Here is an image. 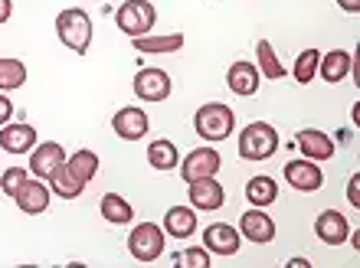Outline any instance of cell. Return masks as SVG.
<instances>
[{
	"label": "cell",
	"instance_id": "6da1fadb",
	"mask_svg": "<svg viewBox=\"0 0 360 268\" xmlns=\"http://www.w3.org/2000/svg\"><path fill=\"white\" fill-rule=\"evenodd\" d=\"M193 131H197L200 141L207 144H219L233 138L236 131V112L226 105V102H207V105L197 108L193 115Z\"/></svg>",
	"mask_w": 360,
	"mask_h": 268
},
{
	"label": "cell",
	"instance_id": "7a4b0ae2",
	"mask_svg": "<svg viewBox=\"0 0 360 268\" xmlns=\"http://www.w3.org/2000/svg\"><path fill=\"white\" fill-rule=\"evenodd\" d=\"M56 36H59V43H63L66 49H72V53H79V56H86L89 46H92V36H95L92 17H89L86 10H79V7L59 10Z\"/></svg>",
	"mask_w": 360,
	"mask_h": 268
},
{
	"label": "cell",
	"instance_id": "3957f363",
	"mask_svg": "<svg viewBox=\"0 0 360 268\" xmlns=\"http://www.w3.org/2000/svg\"><path fill=\"white\" fill-rule=\"evenodd\" d=\"M278 131L269 121H252L239 131V157L243 161H269L278 151Z\"/></svg>",
	"mask_w": 360,
	"mask_h": 268
},
{
	"label": "cell",
	"instance_id": "277c9868",
	"mask_svg": "<svg viewBox=\"0 0 360 268\" xmlns=\"http://www.w3.org/2000/svg\"><path fill=\"white\" fill-rule=\"evenodd\" d=\"M164 246H167V232L158 222H138L128 232V252L134 262H158L164 255Z\"/></svg>",
	"mask_w": 360,
	"mask_h": 268
},
{
	"label": "cell",
	"instance_id": "5b68a950",
	"mask_svg": "<svg viewBox=\"0 0 360 268\" xmlns=\"http://www.w3.org/2000/svg\"><path fill=\"white\" fill-rule=\"evenodd\" d=\"M115 23L124 36H144L158 23V10H154L151 0H124L122 7L115 10Z\"/></svg>",
	"mask_w": 360,
	"mask_h": 268
},
{
	"label": "cell",
	"instance_id": "8992f818",
	"mask_svg": "<svg viewBox=\"0 0 360 268\" xmlns=\"http://www.w3.org/2000/svg\"><path fill=\"white\" fill-rule=\"evenodd\" d=\"M134 95L141 98V102H167L174 92V82L171 76L158 66H144L138 69V76H134Z\"/></svg>",
	"mask_w": 360,
	"mask_h": 268
},
{
	"label": "cell",
	"instance_id": "52a82bcc",
	"mask_svg": "<svg viewBox=\"0 0 360 268\" xmlns=\"http://www.w3.org/2000/svg\"><path fill=\"white\" fill-rule=\"evenodd\" d=\"M219 167H223V157H219L217 147H197V151H190L187 157L177 163L184 183L203 180V177H217Z\"/></svg>",
	"mask_w": 360,
	"mask_h": 268
},
{
	"label": "cell",
	"instance_id": "ba28073f",
	"mask_svg": "<svg viewBox=\"0 0 360 268\" xmlns=\"http://www.w3.org/2000/svg\"><path fill=\"white\" fill-rule=\"evenodd\" d=\"M112 131L122 138V141H141L151 131V118L148 112L138 105H124L112 115Z\"/></svg>",
	"mask_w": 360,
	"mask_h": 268
},
{
	"label": "cell",
	"instance_id": "9c48e42d",
	"mask_svg": "<svg viewBox=\"0 0 360 268\" xmlns=\"http://www.w3.org/2000/svg\"><path fill=\"white\" fill-rule=\"evenodd\" d=\"M187 196L197 213H217L226 203V190H223V183L217 177H203V180L187 183Z\"/></svg>",
	"mask_w": 360,
	"mask_h": 268
},
{
	"label": "cell",
	"instance_id": "30bf717a",
	"mask_svg": "<svg viewBox=\"0 0 360 268\" xmlns=\"http://www.w3.org/2000/svg\"><path fill=\"white\" fill-rule=\"evenodd\" d=\"M285 173V180L292 183V190L298 193H318L324 187V173L321 167L314 161H308V157H298V161H288L282 167Z\"/></svg>",
	"mask_w": 360,
	"mask_h": 268
},
{
	"label": "cell",
	"instance_id": "8fae6325",
	"mask_svg": "<svg viewBox=\"0 0 360 268\" xmlns=\"http://www.w3.org/2000/svg\"><path fill=\"white\" fill-rule=\"evenodd\" d=\"M49 200H53V190H49V183L39 180V177L27 180L13 193V203H17V210L23 213V216H43V213L49 210Z\"/></svg>",
	"mask_w": 360,
	"mask_h": 268
},
{
	"label": "cell",
	"instance_id": "7c38bea8",
	"mask_svg": "<svg viewBox=\"0 0 360 268\" xmlns=\"http://www.w3.org/2000/svg\"><path fill=\"white\" fill-rule=\"evenodd\" d=\"M239 236L246 242H256V246H269L275 239V220L262 206H252L239 216Z\"/></svg>",
	"mask_w": 360,
	"mask_h": 268
},
{
	"label": "cell",
	"instance_id": "4fadbf2b",
	"mask_svg": "<svg viewBox=\"0 0 360 268\" xmlns=\"http://www.w3.org/2000/svg\"><path fill=\"white\" fill-rule=\"evenodd\" d=\"M239 246H243V236H239L236 226H229V222H213L203 229V249L210 255H236Z\"/></svg>",
	"mask_w": 360,
	"mask_h": 268
},
{
	"label": "cell",
	"instance_id": "5bb4252c",
	"mask_svg": "<svg viewBox=\"0 0 360 268\" xmlns=\"http://www.w3.org/2000/svg\"><path fill=\"white\" fill-rule=\"evenodd\" d=\"M295 144H298V151H302L308 161H314V163L331 161L334 151H338V144H334L331 134L318 131V128H302V131L295 134Z\"/></svg>",
	"mask_w": 360,
	"mask_h": 268
},
{
	"label": "cell",
	"instance_id": "9a60e30c",
	"mask_svg": "<svg viewBox=\"0 0 360 268\" xmlns=\"http://www.w3.org/2000/svg\"><path fill=\"white\" fill-rule=\"evenodd\" d=\"M66 163V147L56 141H37V147L30 151V173L33 177H39V180H46L49 173L56 170V167H63Z\"/></svg>",
	"mask_w": 360,
	"mask_h": 268
},
{
	"label": "cell",
	"instance_id": "2e32d148",
	"mask_svg": "<svg viewBox=\"0 0 360 268\" xmlns=\"http://www.w3.org/2000/svg\"><path fill=\"white\" fill-rule=\"evenodd\" d=\"M314 236H318L324 246H344L347 236H351V222H347L344 213L324 210V213H318V220H314Z\"/></svg>",
	"mask_w": 360,
	"mask_h": 268
},
{
	"label": "cell",
	"instance_id": "e0dca14e",
	"mask_svg": "<svg viewBox=\"0 0 360 268\" xmlns=\"http://www.w3.org/2000/svg\"><path fill=\"white\" fill-rule=\"evenodd\" d=\"M37 128L27 125V121H7V125L0 128V147L7 154H30L37 147Z\"/></svg>",
	"mask_w": 360,
	"mask_h": 268
},
{
	"label": "cell",
	"instance_id": "ac0fdd59",
	"mask_svg": "<svg viewBox=\"0 0 360 268\" xmlns=\"http://www.w3.org/2000/svg\"><path fill=\"white\" fill-rule=\"evenodd\" d=\"M259 82H262V76H259L256 62L239 59V62H233V66L226 69V88L233 92V95H239V98L256 95V92H259Z\"/></svg>",
	"mask_w": 360,
	"mask_h": 268
},
{
	"label": "cell",
	"instance_id": "d6986e66",
	"mask_svg": "<svg viewBox=\"0 0 360 268\" xmlns=\"http://www.w3.org/2000/svg\"><path fill=\"white\" fill-rule=\"evenodd\" d=\"M354 69V56L347 49H331V53H321V62H318V76L328 82V86H338L351 76Z\"/></svg>",
	"mask_w": 360,
	"mask_h": 268
},
{
	"label": "cell",
	"instance_id": "ffe728a7",
	"mask_svg": "<svg viewBox=\"0 0 360 268\" xmlns=\"http://www.w3.org/2000/svg\"><path fill=\"white\" fill-rule=\"evenodd\" d=\"M134 53H144V56H164V53H180L184 49V33H144V36H134L131 39Z\"/></svg>",
	"mask_w": 360,
	"mask_h": 268
},
{
	"label": "cell",
	"instance_id": "44dd1931",
	"mask_svg": "<svg viewBox=\"0 0 360 268\" xmlns=\"http://www.w3.org/2000/svg\"><path fill=\"white\" fill-rule=\"evenodd\" d=\"M171 239H190L197 232V210L193 206H171L164 213V226H161Z\"/></svg>",
	"mask_w": 360,
	"mask_h": 268
},
{
	"label": "cell",
	"instance_id": "7402d4cb",
	"mask_svg": "<svg viewBox=\"0 0 360 268\" xmlns=\"http://www.w3.org/2000/svg\"><path fill=\"white\" fill-rule=\"evenodd\" d=\"M66 167H69V173H72L79 183H82V187H89V183L98 177V167H102V161H98V154H95V151L82 147V151H76V154H66Z\"/></svg>",
	"mask_w": 360,
	"mask_h": 268
},
{
	"label": "cell",
	"instance_id": "603a6c76",
	"mask_svg": "<svg viewBox=\"0 0 360 268\" xmlns=\"http://www.w3.org/2000/svg\"><path fill=\"white\" fill-rule=\"evenodd\" d=\"M256 69H259V76H266L269 82H278V79L288 76V69H285L282 59L275 56V46L269 39H259L256 43Z\"/></svg>",
	"mask_w": 360,
	"mask_h": 268
},
{
	"label": "cell",
	"instance_id": "cb8c5ba5",
	"mask_svg": "<svg viewBox=\"0 0 360 268\" xmlns=\"http://www.w3.org/2000/svg\"><path fill=\"white\" fill-rule=\"evenodd\" d=\"M98 210H102V216L112 226H128L134 220V206L124 200L122 193H105L102 200H98Z\"/></svg>",
	"mask_w": 360,
	"mask_h": 268
},
{
	"label": "cell",
	"instance_id": "d4e9b609",
	"mask_svg": "<svg viewBox=\"0 0 360 268\" xmlns=\"http://www.w3.org/2000/svg\"><path fill=\"white\" fill-rule=\"evenodd\" d=\"M148 163H151L154 170H161V173L174 170V167L180 163L177 144L167 141V138H158V141H151V144H148Z\"/></svg>",
	"mask_w": 360,
	"mask_h": 268
},
{
	"label": "cell",
	"instance_id": "484cf974",
	"mask_svg": "<svg viewBox=\"0 0 360 268\" xmlns=\"http://www.w3.org/2000/svg\"><path fill=\"white\" fill-rule=\"evenodd\" d=\"M246 200L252 203V206H272L275 200H278V183L272 180V177H266V173H259V177H252V180L246 183Z\"/></svg>",
	"mask_w": 360,
	"mask_h": 268
},
{
	"label": "cell",
	"instance_id": "4316f807",
	"mask_svg": "<svg viewBox=\"0 0 360 268\" xmlns=\"http://www.w3.org/2000/svg\"><path fill=\"white\" fill-rule=\"evenodd\" d=\"M46 183H49V190L56 193L59 200H76V196H82V190H86V187H82V183H79L76 177L69 173L66 163H63V167H56V170L49 173Z\"/></svg>",
	"mask_w": 360,
	"mask_h": 268
},
{
	"label": "cell",
	"instance_id": "83f0119b",
	"mask_svg": "<svg viewBox=\"0 0 360 268\" xmlns=\"http://www.w3.org/2000/svg\"><path fill=\"white\" fill-rule=\"evenodd\" d=\"M318 62H321V53H318V49H302L292 66V79L298 86H311L314 79H318Z\"/></svg>",
	"mask_w": 360,
	"mask_h": 268
},
{
	"label": "cell",
	"instance_id": "f1b7e54d",
	"mask_svg": "<svg viewBox=\"0 0 360 268\" xmlns=\"http://www.w3.org/2000/svg\"><path fill=\"white\" fill-rule=\"evenodd\" d=\"M20 86H27V66L20 59L0 56V92H13Z\"/></svg>",
	"mask_w": 360,
	"mask_h": 268
},
{
	"label": "cell",
	"instance_id": "f546056e",
	"mask_svg": "<svg viewBox=\"0 0 360 268\" xmlns=\"http://www.w3.org/2000/svg\"><path fill=\"white\" fill-rule=\"evenodd\" d=\"M27 180H30L27 167H7V170H0V190H4V196H13Z\"/></svg>",
	"mask_w": 360,
	"mask_h": 268
},
{
	"label": "cell",
	"instance_id": "4dcf8cb0",
	"mask_svg": "<svg viewBox=\"0 0 360 268\" xmlns=\"http://www.w3.org/2000/svg\"><path fill=\"white\" fill-rule=\"evenodd\" d=\"M177 265H187V268H210V252L203 246L197 249H184L177 255Z\"/></svg>",
	"mask_w": 360,
	"mask_h": 268
},
{
	"label": "cell",
	"instance_id": "1f68e13d",
	"mask_svg": "<svg viewBox=\"0 0 360 268\" xmlns=\"http://www.w3.org/2000/svg\"><path fill=\"white\" fill-rule=\"evenodd\" d=\"M347 200H351L354 210H360V177H357V173L347 180Z\"/></svg>",
	"mask_w": 360,
	"mask_h": 268
},
{
	"label": "cell",
	"instance_id": "d6a6232c",
	"mask_svg": "<svg viewBox=\"0 0 360 268\" xmlns=\"http://www.w3.org/2000/svg\"><path fill=\"white\" fill-rule=\"evenodd\" d=\"M10 118H13V102L7 98V92H0V128L7 125Z\"/></svg>",
	"mask_w": 360,
	"mask_h": 268
},
{
	"label": "cell",
	"instance_id": "836d02e7",
	"mask_svg": "<svg viewBox=\"0 0 360 268\" xmlns=\"http://www.w3.org/2000/svg\"><path fill=\"white\" fill-rule=\"evenodd\" d=\"M338 7H341L344 13H360V0H338Z\"/></svg>",
	"mask_w": 360,
	"mask_h": 268
},
{
	"label": "cell",
	"instance_id": "e575fe53",
	"mask_svg": "<svg viewBox=\"0 0 360 268\" xmlns=\"http://www.w3.org/2000/svg\"><path fill=\"white\" fill-rule=\"evenodd\" d=\"M10 13H13V4H10V0H0V27L10 20Z\"/></svg>",
	"mask_w": 360,
	"mask_h": 268
},
{
	"label": "cell",
	"instance_id": "d590c367",
	"mask_svg": "<svg viewBox=\"0 0 360 268\" xmlns=\"http://www.w3.org/2000/svg\"><path fill=\"white\" fill-rule=\"evenodd\" d=\"M308 265H311L308 259H292V262H288V268H308Z\"/></svg>",
	"mask_w": 360,
	"mask_h": 268
},
{
	"label": "cell",
	"instance_id": "8d00e7d4",
	"mask_svg": "<svg viewBox=\"0 0 360 268\" xmlns=\"http://www.w3.org/2000/svg\"><path fill=\"white\" fill-rule=\"evenodd\" d=\"M0 170H4V163H0Z\"/></svg>",
	"mask_w": 360,
	"mask_h": 268
},
{
	"label": "cell",
	"instance_id": "74e56055",
	"mask_svg": "<svg viewBox=\"0 0 360 268\" xmlns=\"http://www.w3.org/2000/svg\"><path fill=\"white\" fill-rule=\"evenodd\" d=\"M95 4H102V0H95Z\"/></svg>",
	"mask_w": 360,
	"mask_h": 268
}]
</instances>
